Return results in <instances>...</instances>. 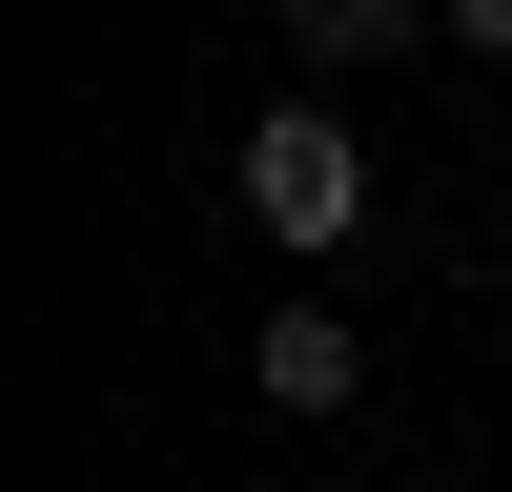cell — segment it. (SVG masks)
I'll return each mask as SVG.
<instances>
[{
    "instance_id": "277c9868",
    "label": "cell",
    "mask_w": 512,
    "mask_h": 492,
    "mask_svg": "<svg viewBox=\"0 0 512 492\" xmlns=\"http://www.w3.org/2000/svg\"><path fill=\"white\" fill-rule=\"evenodd\" d=\"M451 41H472V62H512V0H451Z\"/></svg>"
},
{
    "instance_id": "6da1fadb",
    "label": "cell",
    "mask_w": 512,
    "mask_h": 492,
    "mask_svg": "<svg viewBox=\"0 0 512 492\" xmlns=\"http://www.w3.org/2000/svg\"><path fill=\"white\" fill-rule=\"evenodd\" d=\"M226 185H246L267 246H349V226H369V144H349L328 103H267V123L226 144Z\"/></svg>"
},
{
    "instance_id": "7a4b0ae2",
    "label": "cell",
    "mask_w": 512,
    "mask_h": 492,
    "mask_svg": "<svg viewBox=\"0 0 512 492\" xmlns=\"http://www.w3.org/2000/svg\"><path fill=\"white\" fill-rule=\"evenodd\" d=\"M246 390H267V410H349V390H369L349 308H267V328H246Z\"/></svg>"
},
{
    "instance_id": "3957f363",
    "label": "cell",
    "mask_w": 512,
    "mask_h": 492,
    "mask_svg": "<svg viewBox=\"0 0 512 492\" xmlns=\"http://www.w3.org/2000/svg\"><path fill=\"white\" fill-rule=\"evenodd\" d=\"M431 21H451V0H287V41H308V62H410Z\"/></svg>"
}]
</instances>
